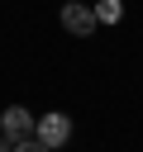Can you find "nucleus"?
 Listing matches in <instances>:
<instances>
[{"label":"nucleus","mask_w":143,"mask_h":152,"mask_svg":"<svg viewBox=\"0 0 143 152\" xmlns=\"http://www.w3.org/2000/svg\"><path fill=\"white\" fill-rule=\"evenodd\" d=\"M33 138H38V142H43V147H48V152H52V147H62V142H67V138H72V119H67V114H57V109H52V114H43V119H38V124H33Z\"/></svg>","instance_id":"1"},{"label":"nucleus","mask_w":143,"mask_h":152,"mask_svg":"<svg viewBox=\"0 0 143 152\" xmlns=\"http://www.w3.org/2000/svg\"><path fill=\"white\" fill-rule=\"evenodd\" d=\"M0 128H5L10 142H24V138H33V114H29L24 104H10V109L0 114Z\"/></svg>","instance_id":"2"},{"label":"nucleus","mask_w":143,"mask_h":152,"mask_svg":"<svg viewBox=\"0 0 143 152\" xmlns=\"http://www.w3.org/2000/svg\"><path fill=\"white\" fill-rule=\"evenodd\" d=\"M62 28H67V33H76V38L95 33V10H91V5H81V0H72V5L62 10Z\"/></svg>","instance_id":"3"},{"label":"nucleus","mask_w":143,"mask_h":152,"mask_svg":"<svg viewBox=\"0 0 143 152\" xmlns=\"http://www.w3.org/2000/svg\"><path fill=\"white\" fill-rule=\"evenodd\" d=\"M119 19H124L119 0H95V24H119Z\"/></svg>","instance_id":"4"},{"label":"nucleus","mask_w":143,"mask_h":152,"mask_svg":"<svg viewBox=\"0 0 143 152\" xmlns=\"http://www.w3.org/2000/svg\"><path fill=\"white\" fill-rule=\"evenodd\" d=\"M14 152H48V147H43L38 138H24V142H14Z\"/></svg>","instance_id":"5"},{"label":"nucleus","mask_w":143,"mask_h":152,"mask_svg":"<svg viewBox=\"0 0 143 152\" xmlns=\"http://www.w3.org/2000/svg\"><path fill=\"white\" fill-rule=\"evenodd\" d=\"M0 152H14V142H10V138H0Z\"/></svg>","instance_id":"6"}]
</instances>
